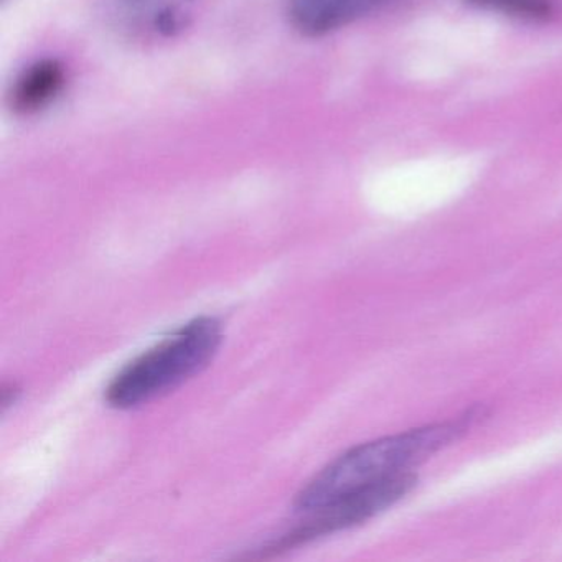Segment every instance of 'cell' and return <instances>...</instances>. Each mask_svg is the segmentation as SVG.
Instances as JSON below:
<instances>
[{
  "label": "cell",
  "instance_id": "cell-1",
  "mask_svg": "<svg viewBox=\"0 0 562 562\" xmlns=\"http://www.w3.org/2000/svg\"><path fill=\"white\" fill-rule=\"evenodd\" d=\"M480 414L470 411L462 419L434 424L361 443L341 453L322 469L295 496L299 515L308 516L324 506L383 482L429 460L434 453L459 440Z\"/></svg>",
  "mask_w": 562,
  "mask_h": 562
},
{
  "label": "cell",
  "instance_id": "cell-2",
  "mask_svg": "<svg viewBox=\"0 0 562 562\" xmlns=\"http://www.w3.org/2000/svg\"><path fill=\"white\" fill-rule=\"evenodd\" d=\"M222 324L200 317L173 331L123 368L106 387V401L131 409L176 390L209 367L222 345Z\"/></svg>",
  "mask_w": 562,
  "mask_h": 562
},
{
  "label": "cell",
  "instance_id": "cell-3",
  "mask_svg": "<svg viewBox=\"0 0 562 562\" xmlns=\"http://www.w3.org/2000/svg\"><path fill=\"white\" fill-rule=\"evenodd\" d=\"M417 476L413 472L391 476L383 482L367 486L360 492L350 493L312 515L304 516L302 525L282 539L276 548H289L318 536L331 535L341 529L353 528L368 519L396 505L416 486Z\"/></svg>",
  "mask_w": 562,
  "mask_h": 562
},
{
  "label": "cell",
  "instance_id": "cell-4",
  "mask_svg": "<svg viewBox=\"0 0 562 562\" xmlns=\"http://www.w3.org/2000/svg\"><path fill=\"white\" fill-rule=\"evenodd\" d=\"M391 0H289L288 18L292 27L305 37H324L340 31Z\"/></svg>",
  "mask_w": 562,
  "mask_h": 562
},
{
  "label": "cell",
  "instance_id": "cell-5",
  "mask_svg": "<svg viewBox=\"0 0 562 562\" xmlns=\"http://www.w3.org/2000/svg\"><path fill=\"white\" fill-rule=\"evenodd\" d=\"M67 83V70L55 58L35 61L15 81L12 108L18 113L32 114L47 108L61 93Z\"/></svg>",
  "mask_w": 562,
  "mask_h": 562
},
{
  "label": "cell",
  "instance_id": "cell-6",
  "mask_svg": "<svg viewBox=\"0 0 562 562\" xmlns=\"http://www.w3.org/2000/svg\"><path fill=\"white\" fill-rule=\"evenodd\" d=\"M479 8L502 12L522 21H548L552 15L551 0H467Z\"/></svg>",
  "mask_w": 562,
  "mask_h": 562
},
{
  "label": "cell",
  "instance_id": "cell-7",
  "mask_svg": "<svg viewBox=\"0 0 562 562\" xmlns=\"http://www.w3.org/2000/svg\"><path fill=\"white\" fill-rule=\"evenodd\" d=\"M157 32L166 35V37H173V35L179 34L180 29H182V21H180V15L177 14L176 9H162V11L157 12L156 21Z\"/></svg>",
  "mask_w": 562,
  "mask_h": 562
}]
</instances>
